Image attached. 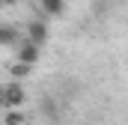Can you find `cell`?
Wrapping results in <instances>:
<instances>
[{
    "instance_id": "obj_7",
    "label": "cell",
    "mask_w": 128,
    "mask_h": 125,
    "mask_svg": "<svg viewBox=\"0 0 128 125\" xmlns=\"http://www.w3.org/2000/svg\"><path fill=\"white\" fill-rule=\"evenodd\" d=\"M9 72H12L15 78H27V74H30V66H24V62H15V66H9Z\"/></svg>"
},
{
    "instance_id": "obj_1",
    "label": "cell",
    "mask_w": 128,
    "mask_h": 125,
    "mask_svg": "<svg viewBox=\"0 0 128 125\" xmlns=\"http://www.w3.org/2000/svg\"><path fill=\"white\" fill-rule=\"evenodd\" d=\"M24 101H27L24 84L12 80V84H3V86H0V107H3V110H21Z\"/></svg>"
},
{
    "instance_id": "obj_5",
    "label": "cell",
    "mask_w": 128,
    "mask_h": 125,
    "mask_svg": "<svg viewBox=\"0 0 128 125\" xmlns=\"http://www.w3.org/2000/svg\"><path fill=\"white\" fill-rule=\"evenodd\" d=\"M39 9H42V18H60L66 12V0H39Z\"/></svg>"
},
{
    "instance_id": "obj_8",
    "label": "cell",
    "mask_w": 128,
    "mask_h": 125,
    "mask_svg": "<svg viewBox=\"0 0 128 125\" xmlns=\"http://www.w3.org/2000/svg\"><path fill=\"white\" fill-rule=\"evenodd\" d=\"M18 0H0V6H15Z\"/></svg>"
},
{
    "instance_id": "obj_6",
    "label": "cell",
    "mask_w": 128,
    "mask_h": 125,
    "mask_svg": "<svg viewBox=\"0 0 128 125\" xmlns=\"http://www.w3.org/2000/svg\"><path fill=\"white\" fill-rule=\"evenodd\" d=\"M24 122H27L24 110H6L3 113V125H24Z\"/></svg>"
},
{
    "instance_id": "obj_2",
    "label": "cell",
    "mask_w": 128,
    "mask_h": 125,
    "mask_svg": "<svg viewBox=\"0 0 128 125\" xmlns=\"http://www.w3.org/2000/svg\"><path fill=\"white\" fill-rule=\"evenodd\" d=\"M24 39L42 48V45H45V42L51 39V30H48V21H45V18H33L30 24H27V30H24Z\"/></svg>"
},
{
    "instance_id": "obj_4",
    "label": "cell",
    "mask_w": 128,
    "mask_h": 125,
    "mask_svg": "<svg viewBox=\"0 0 128 125\" xmlns=\"http://www.w3.org/2000/svg\"><path fill=\"white\" fill-rule=\"evenodd\" d=\"M24 42V33L15 24H0V48H18Z\"/></svg>"
},
{
    "instance_id": "obj_3",
    "label": "cell",
    "mask_w": 128,
    "mask_h": 125,
    "mask_svg": "<svg viewBox=\"0 0 128 125\" xmlns=\"http://www.w3.org/2000/svg\"><path fill=\"white\" fill-rule=\"evenodd\" d=\"M15 57H18V62H24V66H30V68H33V66L39 62V57H42V48L24 39V42L15 48Z\"/></svg>"
}]
</instances>
